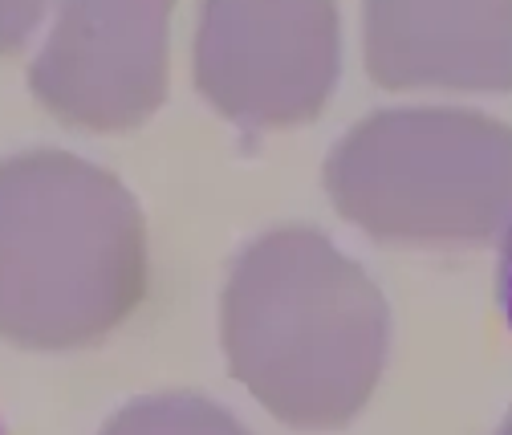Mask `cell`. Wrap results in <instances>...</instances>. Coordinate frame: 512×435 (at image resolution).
Listing matches in <instances>:
<instances>
[{
    "instance_id": "7a4b0ae2",
    "label": "cell",
    "mask_w": 512,
    "mask_h": 435,
    "mask_svg": "<svg viewBox=\"0 0 512 435\" xmlns=\"http://www.w3.org/2000/svg\"><path fill=\"white\" fill-rule=\"evenodd\" d=\"M147 220L122 183L70 151L0 159V338L78 350L147 297Z\"/></svg>"
},
{
    "instance_id": "6da1fadb",
    "label": "cell",
    "mask_w": 512,
    "mask_h": 435,
    "mask_svg": "<svg viewBox=\"0 0 512 435\" xmlns=\"http://www.w3.org/2000/svg\"><path fill=\"white\" fill-rule=\"evenodd\" d=\"M220 342L232 375L273 419L334 431L378 387L391 305L317 228H277L236 257L220 301Z\"/></svg>"
},
{
    "instance_id": "8992f818",
    "label": "cell",
    "mask_w": 512,
    "mask_h": 435,
    "mask_svg": "<svg viewBox=\"0 0 512 435\" xmlns=\"http://www.w3.org/2000/svg\"><path fill=\"white\" fill-rule=\"evenodd\" d=\"M362 37L382 90H512V0H366Z\"/></svg>"
},
{
    "instance_id": "9c48e42d",
    "label": "cell",
    "mask_w": 512,
    "mask_h": 435,
    "mask_svg": "<svg viewBox=\"0 0 512 435\" xmlns=\"http://www.w3.org/2000/svg\"><path fill=\"white\" fill-rule=\"evenodd\" d=\"M496 301H500V314L512 330V228L500 244V265H496Z\"/></svg>"
},
{
    "instance_id": "8fae6325",
    "label": "cell",
    "mask_w": 512,
    "mask_h": 435,
    "mask_svg": "<svg viewBox=\"0 0 512 435\" xmlns=\"http://www.w3.org/2000/svg\"><path fill=\"white\" fill-rule=\"evenodd\" d=\"M0 435H9V431H5V423H0Z\"/></svg>"
},
{
    "instance_id": "5b68a950",
    "label": "cell",
    "mask_w": 512,
    "mask_h": 435,
    "mask_svg": "<svg viewBox=\"0 0 512 435\" xmlns=\"http://www.w3.org/2000/svg\"><path fill=\"white\" fill-rule=\"evenodd\" d=\"M171 13L175 0H66L29 90L70 127H139L167 98Z\"/></svg>"
},
{
    "instance_id": "ba28073f",
    "label": "cell",
    "mask_w": 512,
    "mask_h": 435,
    "mask_svg": "<svg viewBox=\"0 0 512 435\" xmlns=\"http://www.w3.org/2000/svg\"><path fill=\"white\" fill-rule=\"evenodd\" d=\"M45 9L49 0H0V53H17L45 17Z\"/></svg>"
},
{
    "instance_id": "3957f363",
    "label": "cell",
    "mask_w": 512,
    "mask_h": 435,
    "mask_svg": "<svg viewBox=\"0 0 512 435\" xmlns=\"http://www.w3.org/2000/svg\"><path fill=\"white\" fill-rule=\"evenodd\" d=\"M326 192L378 240H488L512 216V127L452 106L378 110L326 159Z\"/></svg>"
},
{
    "instance_id": "52a82bcc",
    "label": "cell",
    "mask_w": 512,
    "mask_h": 435,
    "mask_svg": "<svg viewBox=\"0 0 512 435\" xmlns=\"http://www.w3.org/2000/svg\"><path fill=\"white\" fill-rule=\"evenodd\" d=\"M102 435H252L224 407L191 391H167L122 407Z\"/></svg>"
},
{
    "instance_id": "277c9868",
    "label": "cell",
    "mask_w": 512,
    "mask_h": 435,
    "mask_svg": "<svg viewBox=\"0 0 512 435\" xmlns=\"http://www.w3.org/2000/svg\"><path fill=\"white\" fill-rule=\"evenodd\" d=\"M200 94L244 127H305L342 74L338 0H204L196 49Z\"/></svg>"
},
{
    "instance_id": "30bf717a",
    "label": "cell",
    "mask_w": 512,
    "mask_h": 435,
    "mask_svg": "<svg viewBox=\"0 0 512 435\" xmlns=\"http://www.w3.org/2000/svg\"><path fill=\"white\" fill-rule=\"evenodd\" d=\"M500 435H512V415L504 419V427H500Z\"/></svg>"
}]
</instances>
